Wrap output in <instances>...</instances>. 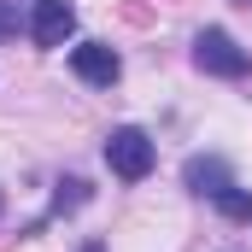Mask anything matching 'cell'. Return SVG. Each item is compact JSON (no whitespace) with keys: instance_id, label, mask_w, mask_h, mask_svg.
<instances>
[{"instance_id":"1","label":"cell","mask_w":252,"mask_h":252,"mask_svg":"<svg viewBox=\"0 0 252 252\" xmlns=\"http://www.w3.org/2000/svg\"><path fill=\"white\" fill-rule=\"evenodd\" d=\"M106 164H112L124 182H141V176L153 170V141H147L141 129H112V141H106Z\"/></svg>"},{"instance_id":"2","label":"cell","mask_w":252,"mask_h":252,"mask_svg":"<svg viewBox=\"0 0 252 252\" xmlns=\"http://www.w3.org/2000/svg\"><path fill=\"white\" fill-rule=\"evenodd\" d=\"M193 64L199 70H211V76H247V53L235 47V35L229 30H205L199 41H193Z\"/></svg>"},{"instance_id":"3","label":"cell","mask_w":252,"mask_h":252,"mask_svg":"<svg viewBox=\"0 0 252 252\" xmlns=\"http://www.w3.org/2000/svg\"><path fill=\"white\" fill-rule=\"evenodd\" d=\"M70 70L82 82H94V88H112L118 82V53L106 41H82V47H70Z\"/></svg>"},{"instance_id":"4","label":"cell","mask_w":252,"mask_h":252,"mask_svg":"<svg viewBox=\"0 0 252 252\" xmlns=\"http://www.w3.org/2000/svg\"><path fill=\"white\" fill-rule=\"evenodd\" d=\"M70 30H76V6L70 0H41L35 6V41L41 47H59Z\"/></svg>"},{"instance_id":"5","label":"cell","mask_w":252,"mask_h":252,"mask_svg":"<svg viewBox=\"0 0 252 252\" xmlns=\"http://www.w3.org/2000/svg\"><path fill=\"white\" fill-rule=\"evenodd\" d=\"M182 182H188L193 193H211V199H217L223 188H235V182H229V164H223V158H188Z\"/></svg>"},{"instance_id":"6","label":"cell","mask_w":252,"mask_h":252,"mask_svg":"<svg viewBox=\"0 0 252 252\" xmlns=\"http://www.w3.org/2000/svg\"><path fill=\"white\" fill-rule=\"evenodd\" d=\"M217 211H223L229 223H252V193H241V188H223V193H217Z\"/></svg>"},{"instance_id":"7","label":"cell","mask_w":252,"mask_h":252,"mask_svg":"<svg viewBox=\"0 0 252 252\" xmlns=\"http://www.w3.org/2000/svg\"><path fill=\"white\" fill-rule=\"evenodd\" d=\"M82 188H88V182H64V188H59V199H53V211H70V205H82Z\"/></svg>"},{"instance_id":"8","label":"cell","mask_w":252,"mask_h":252,"mask_svg":"<svg viewBox=\"0 0 252 252\" xmlns=\"http://www.w3.org/2000/svg\"><path fill=\"white\" fill-rule=\"evenodd\" d=\"M12 30H18V12H12V6L0 0V35H12Z\"/></svg>"},{"instance_id":"9","label":"cell","mask_w":252,"mask_h":252,"mask_svg":"<svg viewBox=\"0 0 252 252\" xmlns=\"http://www.w3.org/2000/svg\"><path fill=\"white\" fill-rule=\"evenodd\" d=\"M88 252H106V247H88Z\"/></svg>"}]
</instances>
